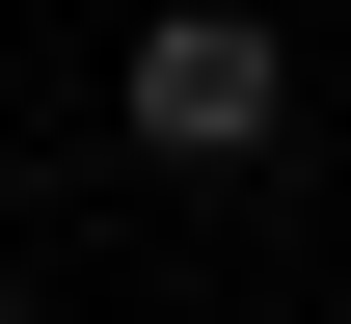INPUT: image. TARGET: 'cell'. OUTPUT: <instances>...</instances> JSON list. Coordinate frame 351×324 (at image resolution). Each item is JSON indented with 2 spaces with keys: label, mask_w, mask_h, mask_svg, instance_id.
<instances>
[{
  "label": "cell",
  "mask_w": 351,
  "mask_h": 324,
  "mask_svg": "<svg viewBox=\"0 0 351 324\" xmlns=\"http://www.w3.org/2000/svg\"><path fill=\"white\" fill-rule=\"evenodd\" d=\"M108 108H135V162H270L298 136V54H270V0H162Z\"/></svg>",
  "instance_id": "6da1fadb"
},
{
  "label": "cell",
  "mask_w": 351,
  "mask_h": 324,
  "mask_svg": "<svg viewBox=\"0 0 351 324\" xmlns=\"http://www.w3.org/2000/svg\"><path fill=\"white\" fill-rule=\"evenodd\" d=\"M0 324H27V297H0Z\"/></svg>",
  "instance_id": "7a4b0ae2"
}]
</instances>
